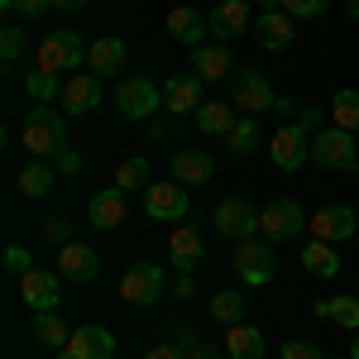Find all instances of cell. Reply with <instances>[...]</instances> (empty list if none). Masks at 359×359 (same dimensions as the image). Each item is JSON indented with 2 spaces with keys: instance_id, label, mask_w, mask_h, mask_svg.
Listing matches in <instances>:
<instances>
[{
  "instance_id": "6da1fadb",
  "label": "cell",
  "mask_w": 359,
  "mask_h": 359,
  "mask_svg": "<svg viewBox=\"0 0 359 359\" xmlns=\"http://www.w3.org/2000/svg\"><path fill=\"white\" fill-rule=\"evenodd\" d=\"M86 43L77 29H53V34H43L39 39V48H34V67L39 72H53V77H72V67H86Z\"/></svg>"
},
{
  "instance_id": "7a4b0ae2",
  "label": "cell",
  "mask_w": 359,
  "mask_h": 359,
  "mask_svg": "<svg viewBox=\"0 0 359 359\" xmlns=\"http://www.w3.org/2000/svg\"><path fill=\"white\" fill-rule=\"evenodd\" d=\"M20 139H25V149L34 158H53L57 149H67V115L57 111V106H34L25 115Z\"/></svg>"
},
{
  "instance_id": "3957f363",
  "label": "cell",
  "mask_w": 359,
  "mask_h": 359,
  "mask_svg": "<svg viewBox=\"0 0 359 359\" xmlns=\"http://www.w3.org/2000/svg\"><path fill=\"white\" fill-rule=\"evenodd\" d=\"M230 264H235V273H240L245 287H264V283H273V273H278V249H273V240L254 235V240H240V245H235Z\"/></svg>"
},
{
  "instance_id": "277c9868",
  "label": "cell",
  "mask_w": 359,
  "mask_h": 359,
  "mask_svg": "<svg viewBox=\"0 0 359 359\" xmlns=\"http://www.w3.org/2000/svg\"><path fill=\"white\" fill-rule=\"evenodd\" d=\"M311 163L316 168H340V172H359V139L340 125H326L311 135Z\"/></svg>"
},
{
  "instance_id": "5b68a950",
  "label": "cell",
  "mask_w": 359,
  "mask_h": 359,
  "mask_svg": "<svg viewBox=\"0 0 359 359\" xmlns=\"http://www.w3.org/2000/svg\"><path fill=\"white\" fill-rule=\"evenodd\" d=\"M115 111L125 115V120H154V115L163 111V86L154 82L149 72L144 77H125V82L115 86Z\"/></svg>"
},
{
  "instance_id": "8992f818",
  "label": "cell",
  "mask_w": 359,
  "mask_h": 359,
  "mask_svg": "<svg viewBox=\"0 0 359 359\" xmlns=\"http://www.w3.org/2000/svg\"><path fill=\"white\" fill-rule=\"evenodd\" d=\"M230 106L240 115H264V111L278 106V96H273V86H269V77L259 67H240L230 77Z\"/></svg>"
},
{
  "instance_id": "52a82bcc",
  "label": "cell",
  "mask_w": 359,
  "mask_h": 359,
  "mask_svg": "<svg viewBox=\"0 0 359 359\" xmlns=\"http://www.w3.org/2000/svg\"><path fill=\"white\" fill-rule=\"evenodd\" d=\"M158 297H168V278H163L158 264L139 259V264H130V269L120 273V302L149 306V302H158Z\"/></svg>"
},
{
  "instance_id": "ba28073f",
  "label": "cell",
  "mask_w": 359,
  "mask_h": 359,
  "mask_svg": "<svg viewBox=\"0 0 359 359\" xmlns=\"http://www.w3.org/2000/svg\"><path fill=\"white\" fill-rule=\"evenodd\" d=\"M297 230H306V216L292 196H273L264 211H259V235L264 240H297Z\"/></svg>"
},
{
  "instance_id": "9c48e42d",
  "label": "cell",
  "mask_w": 359,
  "mask_h": 359,
  "mask_svg": "<svg viewBox=\"0 0 359 359\" xmlns=\"http://www.w3.org/2000/svg\"><path fill=\"white\" fill-rule=\"evenodd\" d=\"M211 225L221 230V240H235L240 245V240H254L259 235V211L249 206L245 196H225L221 206L211 211Z\"/></svg>"
},
{
  "instance_id": "30bf717a",
  "label": "cell",
  "mask_w": 359,
  "mask_h": 359,
  "mask_svg": "<svg viewBox=\"0 0 359 359\" xmlns=\"http://www.w3.org/2000/svg\"><path fill=\"white\" fill-rule=\"evenodd\" d=\"M144 211L149 221H187L192 216V201L182 182H149L144 187Z\"/></svg>"
},
{
  "instance_id": "8fae6325",
  "label": "cell",
  "mask_w": 359,
  "mask_h": 359,
  "mask_svg": "<svg viewBox=\"0 0 359 359\" xmlns=\"http://www.w3.org/2000/svg\"><path fill=\"white\" fill-rule=\"evenodd\" d=\"M269 158H273L283 172H297L302 163H311V135H302L297 125H283L269 139Z\"/></svg>"
},
{
  "instance_id": "7c38bea8",
  "label": "cell",
  "mask_w": 359,
  "mask_h": 359,
  "mask_svg": "<svg viewBox=\"0 0 359 359\" xmlns=\"http://www.w3.org/2000/svg\"><path fill=\"white\" fill-rule=\"evenodd\" d=\"M57 273L67 283H96L101 278V254L82 240H67V245H57Z\"/></svg>"
},
{
  "instance_id": "4fadbf2b",
  "label": "cell",
  "mask_w": 359,
  "mask_h": 359,
  "mask_svg": "<svg viewBox=\"0 0 359 359\" xmlns=\"http://www.w3.org/2000/svg\"><path fill=\"white\" fill-rule=\"evenodd\" d=\"M206 20H211L216 43H230V39H240V34H254V5H249V0H221Z\"/></svg>"
},
{
  "instance_id": "5bb4252c",
  "label": "cell",
  "mask_w": 359,
  "mask_h": 359,
  "mask_svg": "<svg viewBox=\"0 0 359 359\" xmlns=\"http://www.w3.org/2000/svg\"><path fill=\"white\" fill-rule=\"evenodd\" d=\"M20 297H25V306H34V311H57V302H62V273L29 269V273L20 278Z\"/></svg>"
},
{
  "instance_id": "9a60e30c",
  "label": "cell",
  "mask_w": 359,
  "mask_h": 359,
  "mask_svg": "<svg viewBox=\"0 0 359 359\" xmlns=\"http://www.w3.org/2000/svg\"><path fill=\"white\" fill-rule=\"evenodd\" d=\"M306 230H311V240H326V245H340V240H350L359 230L355 211L350 206H321L316 216H306Z\"/></svg>"
},
{
  "instance_id": "2e32d148",
  "label": "cell",
  "mask_w": 359,
  "mask_h": 359,
  "mask_svg": "<svg viewBox=\"0 0 359 359\" xmlns=\"http://www.w3.org/2000/svg\"><path fill=\"white\" fill-rule=\"evenodd\" d=\"M206 106L201 101V77L196 72H172L163 82V111L168 115H196Z\"/></svg>"
},
{
  "instance_id": "e0dca14e",
  "label": "cell",
  "mask_w": 359,
  "mask_h": 359,
  "mask_svg": "<svg viewBox=\"0 0 359 359\" xmlns=\"http://www.w3.org/2000/svg\"><path fill=\"white\" fill-rule=\"evenodd\" d=\"M62 359H115V335L106 326H77L72 340L57 350Z\"/></svg>"
},
{
  "instance_id": "ac0fdd59",
  "label": "cell",
  "mask_w": 359,
  "mask_h": 359,
  "mask_svg": "<svg viewBox=\"0 0 359 359\" xmlns=\"http://www.w3.org/2000/svg\"><path fill=\"white\" fill-rule=\"evenodd\" d=\"M254 39H259V48L283 53V48L297 39V20H292L287 10H259V20H254Z\"/></svg>"
},
{
  "instance_id": "d6986e66",
  "label": "cell",
  "mask_w": 359,
  "mask_h": 359,
  "mask_svg": "<svg viewBox=\"0 0 359 359\" xmlns=\"http://www.w3.org/2000/svg\"><path fill=\"white\" fill-rule=\"evenodd\" d=\"M101 96H106V86H101V77L82 67V72H72V77L62 82V96H57V101L67 106V115H86L91 106H101Z\"/></svg>"
},
{
  "instance_id": "ffe728a7",
  "label": "cell",
  "mask_w": 359,
  "mask_h": 359,
  "mask_svg": "<svg viewBox=\"0 0 359 359\" xmlns=\"http://www.w3.org/2000/svg\"><path fill=\"white\" fill-rule=\"evenodd\" d=\"M216 177V158L206 154V149H177L172 154V182H182V187H206Z\"/></svg>"
},
{
  "instance_id": "44dd1931",
  "label": "cell",
  "mask_w": 359,
  "mask_h": 359,
  "mask_svg": "<svg viewBox=\"0 0 359 359\" xmlns=\"http://www.w3.org/2000/svg\"><path fill=\"white\" fill-rule=\"evenodd\" d=\"M168 34L177 39V43H187V48H201V39L211 34V20L201 15V10H192V5H177V10H168Z\"/></svg>"
},
{
  "instance_id": "7402d4cb",
  "label": "cell",
  "mask_w": 359,
  "mask_h": 359,
  "mask_svg": "<svg viewBox=\"0 0 359 359\" xmlns=\"http://www.w3.org/2000/svg\"><path fill=\"white\" fill-rule=\"evenodd\" d=\"M168 254H172V264H177V273H192L196 264L206 259V240H201V230L182 221L177 230H172V240H168Z\"/></svg>"
},
{
  "instance_id": "603a6c76",
  "label": "cell",
  "mask_w": 359,
  "mask_h": 359,
  "mask_svg": "<svg viewBox=\"0 0 359 359\" xmlns=\"http://www.w3.org/2000/svg\"><path fill=\"white\" fill-rule=\"evenodd\" d=\"M120 67H125V39H111V34L91 39V48H86V72H96V77L106 82Z\"/></svg>"
},
{
  "instance_id": "cb8c5ba5",
  "label": "cell",
  "mask_w": 359,
  "mask_h": 359,
  "mask_svg": "<svg viewBox=\"0 0 359 359\" xmlns=\"http://www.w3.org/2000/svg\"><path fill=\"white\" fill-rule=\"evenodd\" d=\"M86 221L96 225V230H120V225H125V192H120V187L96 192L86 201Z\"/></svg>"
},
{
  "instance_id": "d4e9b609",
  "label": "cell",
  "mask_w": 359,
  "mask_h": 359,
  "mask_svg": "<svg viewBox=\"0 0 359 359\" xmlns=\"http://www.w3.org/2000/svg\"><path fill=\"white\" fill-rule=\"evenodd\" d=\"M192 67H196V77H201V82L235 77V57H230L225 43H201V48H192Z\"/></svg>"
},
{
  "instance_id": "484cf974",
  "label": "cell",
  "mask_w": 359,
  "mask_h": 359,
  "mask_svg": "<svg viewBox=\"0 0 359 359\" xmlns=\"http://www.w3.org/2000/svg\"><path fill=\"white\" fill-rule=\"evenodd\" d=\"M264 331L259 326H249V321H240V326H230L225 331V355L230 359H264Z\"/></svg>"
},
{
  "instance_id": "4316f807",
  "label": "cell",
  "mask_w": 359,
  "mask_h": 359,
  "mask_svg": "<svg viewBox=\"0 0 359 359\" xmlns=\"http://www.w3.org/2000/svg\"><path fill=\"white\" fill-rule=\"evenodd\" d=\"M235 120H240V111H235L230 101H206V106L196 111V130L211 135V139H225L235 130Z\"/></svg>"
},
{
  "instance_id": "83f0119b",
  "label": "cell",
  "mask_w": 359,
  "mask_h": 359,
  "mask_svg": "<svg viewBox=\"0 0 359 359\" xmlns=\"http://www.w3.org/2000/svg\"><path fill=\"white\" fill-rule=\"evenodd\" d=\"M57 177H62V172L53 168V158H29L25 172H20V192L25 196H48Z\"/></svg>"
},
{
  "instance_id": "f1b7e54d",
  "label": "cell",
  "mask_w": 359,
  "mask_h": 359,
  "mask_svg": "<svg viewBox=\"0 0 359 359\" xmlns=\"http://www.w3.org/2000/svg\"><path fill=\"white\" fill-rule=\"evenodd\" d=\"M302 264L311 278H335L340 273V259H335V245H326V240H311V245L302 249Z\"/></svg>"
},
{
  "instance_id": "f546056e",
  "label": "cell",
  "mask_w": 359,
  "mask_h": 359,
  "mask_svg": "<svg viewBox=\"0 0 359 359\" xmlns=\"http://www.w3.org/2000/svg\"><path fill=\"white\" fill-rule=\"evenodd\" d=\"M144 182H154V163L144 154H135V158H125L115 168V187L120 192H144Z\"/></svg>"
},
{
  "instance_id": "4dcf8cb0",
  "label": "cell",
  "mask_w": 359,
  "mask_h": 359,
  "mask_svg": "<svg viewBox=\"0 0 359 359\" xmlns=\"http://www.w3.org/2000/svg\"><path fill=\"white\" fill-rule=\"evenodd\" d=\"M34 340H39V345H48V350H62V345L72 340V331L62 326V316H57V311H39V316H34Z\"/></svg>"
},
{
  "instance_id": "1f68e13d",
  "label": "cell",
  "mask_w": 359,
  "mask_h": 359,
  "mask_svg": "<svg viewBox=\"0 0 359 359\" xmlns=\"http://www.w3.org/2000/svg\"><path fill=\"white\" fill-rule=\"evenodd\" d=\"M245 311H249L245 292H216V297H211V321H221V326H240Z\"/></svg>"
},
{
  "instance_id": "d6a6232c",
  "label": "cell",
  "mask_w": 359,
  "mask_h": 359,
  "mask_svg": "<svg viewBox=\"0 0 359 359\" xmlns=\"http://www.w3.org/2000/svg\"><path fill=\"white\" fill-rule=\"evenodd\" d=\"M321 321H335L345 331H359V297H335V302H316Z\"/></svg>"
},
{
  "instance_id": "836d02e7",
  "label": "cell",
  "mask_w": 359,
  "mask_h": 359,
  "mask_svg": "<svg viewBox=\"0 0 359 359\" xmlns=\"http://www.w3.org/2000/svg\"><path fill=\"white\" fill-rule=\"evenodd\" d=\"M254 144H259V115H240L235 130L225 135V149H230L235 158H245V154H254Z\"/></svg>"
},
{
  "instance_id": "e575fe53",
  "label": "cell",
  "mask_w": 359,
  "mask_h": 359,
  "mask_svg": "<svg viewBox=\"0 0 359 359\" xmlns=\"http://www.w3.org/2000/svg\"><path fill=\"white\" fill-rule=\"evenodd\" d=\"M62 82L67 77H53V72H39V67H29V77H25V91L39 101V106H53L57 96H62Z\"/></svg>"
},
{
  "instance_id": "d590c367",
  "label": "cell",
  "mask_w": 359,
  "mask_h": 359,
  "mask_svg": "<svg viewBox=\"0 0 359 359\" xmlns=\"http://www.w3.org/2000/svg\"><path fill=\"white\" fill-rule=\"evenodd\" d=\"M331 115H335V125H340V130H350V135H359V91H355V86L335 91Z\"/></svg>"
},
{
  "instance_id": "8d00e7d4",
  "label": "cell",
  "mask_w": 359,
  "mask_h": 359,
  "mask_svg": "<svg viewBox=\"0 0 359 359\" xmlns=\"http://www.w3.org/2000/svg\"><path fill=\"white\" fill-rule=\"evenodd\" d=\"M0 57H5V72H15L25 57V29L15 20H5V29H0Z\"/></svg>"
},
{
  "instance_id": "74e56055",
  "label": "cell",
  "mask_w": 359,
  "mask_h": 359,
  "mask_svg": "<svg viewBox=\"0 0 359 359\" xmlns=\"http://www.w3.org/2000/svg\"><path fill=\"white\" fill-rule=\"evenodd\" d=\"M292 20H316V15H326L331 10V0H278Z\"/></svg>"
},
{
  "instance_id": "f35d334b",
  "label": "cell",
  "mask_w": 359,
  "mask_h": 359,
  "mask_svg": "<svg viewBox=\"0 0 359 359\" xmlns=\"http://www.w3.org/2000/svg\"><path fill=\"white\" fill-rule=\"evenodd\" d=\"M39 235H43L48 245H67V240H72V221H67V216H48V221L39 225Z\"/></svg>"
},
{
  "instance_id": "ab89813d",
  "label": "cell",
  "mask_w": 359,
  "mask_h": 359,
  "mask_svg": "<svg viewBox=\"0 0 359 359\" xmlns=\"http://www.w3.org/2000/svg\"><path fill=\"white\" fill-rule=\"evenodd\" d=\"M0 259H5V273H15V278H25L29 269H34L25 245H5V254H0Z\"/></svg>"
},
{
  "instance_id": "60d3db41",
  "label": "cell",
  "mask_w": 359,
  "mask_h": 359,
  "mask_svg": "<svg viewBox=\"0 0 359 359\" xmlns=\"http://www.w3.org/2000/svg\"><path fill=\"white\" fill-rule=\"evenodd\" d=\"M158 331H163V340H172L177 350H192V345H196V331H192V326H182V321H163Z\"/></svg>"
},
{
  "instance_id": "b9f144b4",
  "label": "cell",
  "mask_w": 359,
  "mask_h": 359,
  "mask_svg": "<svg viewBox=\"0 0 359 359\" xmlns=\"http://www.w3.org/2000/svg\"><path fill=\"white\" fill-rule=\"evenodd\" d=\"M53 168L62 172V177H77V172H82V154H77V149H57Z\"/></svg>"
},
{
  "instance_id": "7bdbcfd3",
  "label": "cell",
  "mask_w": 359,
  "mask_h": 359,
  "mask_svg": "<svg viewBox=\"0 0 359 359\" xmlns=\"http://www.w3.org/2000/svg\"><path fill=\"white\" fill-rule=\"evenodd\" d=\"M321 106H302V111H297V120H292V125H297V130H302V135H316V130H326V125H321Z\"/></svg>"
},
{
  "instance_id": "ee69618b",
  "label": "cell",
  "mask_w": 359,
  "mask_h": 359,
  "mask_svg": "<svg viewBox=\"0 0 359 359\" xmlns=\"http://www.w3.org/2000/svg\"><path fill=\"white\" fill-rule=\"evenodd\" d=\"M53 10V0H15V15L20 20H43Z\"/></svg>"
},
{
  "instance_id": "f6af8a7d",
  "label": "cell",
  "mask_w": 359,
  "mask_h": 359,
  "mask_svg": "<svg viewBox=\"0 0 359 359\" xmlns=\"http://www.w3.org/2000/svg\"><path fill=\"white\" fill-rule=\"evenodd\" d=\"M283 359H326V355H321L311 340H287V345H283Z\"/></svg>"
},
{
  "instance_id": "bcb514c9",
  "label": "cell",
  "mask_w": 359,
  "mask_h": 359,
  "mask_svg": "<svg viewBox=\"0 0 359 359\" xmlns=\"http://www.w3.org/2000/svg\"><path fill=\"white\" fill-rule=\"evenodd\" d=\"M192 292H196L192 273H177V278H172V283H168V297H182V302H187V297H192Z\"/></svg>"
},
{
  "instance_id": "7dc6e473",
  "label": "cell",
  "mask_w": 359,
  "mask_h": 359,
  "mask_svg": "<svg viewBox=\"0 0 359 359\" xmlns=\"http://www.w3.org/2000/svg\"><path fill=\"white\" fill-rule=\"evenodd\" d=\"M182 359H230V355H221V345H206V340H196L192 350H182Z\"/></svg>"
},
{
  "instance_id": "c3c4849f",
  "label": "cell",
  "mask_w": 359,
  "mask_h": 359,
  "mask_svg": "<svg viewBox=\"0 0 359 359\" xmlns=\"http://www.w3.org/2000/svg\"><path fill=\"white\" fill-rule=\"evenodd\" d=\"M144 359H182V350H177L172 340H158V345H149V350H144Z\"/></svg>"
},
{
  "instance_id": "681fc988",
  "label": "cell",
  "mask_w": 359,
  "mask_h": 359,
  "mask_svg": "<svg viewBox=\"0 0 359 359\" xmlns=\"http://www.w3.org/2000/svg\"><path fill=\"white\" fill-rule=\"evenodd\" d=\"M86 5H91V0H53V10H62V15H77Z\"/></svg>"
},
{
  "instance_id": "f907efd6",
  "label": "cell",
  "mask_w": 359,
  "mask_h": 359,
  "mask_svg": "<svg viewBox=\"0 0 359 359\" xmlns=\"http://www.w3.org/2000/svg\"><path fill=\"white\" fill-rule=\"evenodd\" d=\"M350 359H359V331L350 335Z\"/></svg>"
},
{
  "instance_id": "816d5d0a",
  "label": "cell",
  "mask_w": 359,
  "mask_h": 359,
  "mask_svg": "<svg viewBox=\"0 0 359 359\" xmlns=\"http://www.w3.org/2000/svg\"><path fill=\"white\" fill-rule=\"evenodd\" d=\"M345 10H350V20H359V0H345Z\"/></svg>"
},
{
  "instance_id": "f5cc1de1",
  "label": "cell",
  "mask_w": 359,
  "mask_h": 359,
  "mask_svg": "<svg viewBox=\"0 0 359 359\" xmlns=\"http://www.w3.org/2000/svg\"><path fill=\"white\" fill-rule=\"evenodd\" d=\"M259 10H283V5L278 0H259Z\"/></svg>"
}]
</instances>
